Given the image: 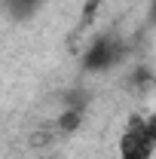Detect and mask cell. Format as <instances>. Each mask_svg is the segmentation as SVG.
I'll return each instance as SVG.
<instances>
[{"mask_svg": "<svg viewBox=\"0 0 156 159\" xmlns=\"http://www.w3.org/2000/svg\"><path fill=\"white\" fill-rule=\"evenodd\" d=\"M153 150H156V141L147 129V119L132 116L119 135V159H150Z\"/></svg>", "mask_w": 156, "mask_h": 159, "instance_id": "cell-1", "label": "cell"}, {"mask_svg": "<svg viewBox=\"0 0 156 159\" xmlns=\"http://www.w3.org/2000/svg\"><path fill=\"white\" fill-rule=\"evenodd\" d=\"M122 52H126V46H122V40L117 34H104V37H98L89 49H86V70H107V67H113L119 58H122Z\"/></svg>", "mask_w": 156, "mask_h": 159, "instance_id": "cell-2", "label": "cell"}, {"mask_svg": "<svg viewBox=\"0 0 156 159\" xmlns=\"http://www.w3.org/2000/svg\"><path fill=\"white\" fill-rule=\"evenodd\" d=\"M40 3H43V0H3V6H6L9 16H16V19H28V16H34Z\"/></svg>", "mask_w": 156, "mask_h": 159, "instance_id": "cell-3", "label": "cell"}, {"mask_svg": "<svg viewBox=\"0 0 156 159\" xmlns=\"http://www.w3.org/2000/svg\"><path fill=\"white\" fill-rule=\"evenodd\" d=\"M147 129H150V135H153V141H156V113L147 116Z\"/></svg>", "mask_w": 156, "mask_h": 159, "instance_id": "cell-4", "label": "cell"}, {"mask_svg": "<svg viewBox=\"0 0 156 159\" xmlns=\"http://www.w3.org/2000/svg\"><path fill=\"white\" fill-rule=\"evenodd\" d=\"M150 19L156 21V0H150Z\"/></svg>", "mask_w": 156, "mask_h": 159, "instance_id": "cell-5", "label": "cell"}]
</instances>
